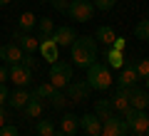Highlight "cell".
<instances>
[{"label": "cell", "instance_id": "cb8c5ba5", "mask_svg": "<svg viewBox=\"0 0 149 136\" xmlns=\"http://www.w3.org/2000/svg\"><path fill=\"white\" fill-rule=\"evenodd\" d=\"M37 30H40V37H37V40L50 37V35L55 32V22H52V17H40V20H37Z\"/></svg>", "mask_w": 149, "mask_h": 136}, {"label": "cell", "instance_id": "7c38bea8", "mask_svg": "<svg viewBox=\"0 0 149 136\" xmlns=\"http://www.w3.org/2000/svg\"><path fill=\"white\" fill-rule=\"evenodd\" d=\"M50 37H52V42L57 45V47H70V45L74 42V37H77V32H74V27L62 25V27H55V32Z\"/></svg>", "mask_w": 149, "mask_h": 136}, {"label": "cell", "instance_id": "9c48e42d", "mask_svg": "<svg viewBox=\"0 0 149 136\" xmlns=\"http://www.w3.org/2000/svg\"><path fill=\"white\" fill-rule=\"evenodd\" d=\"M137 82H139V74L134 69V62H124V67H119V74H117V87L127 89V87H134Z\"/></svg>", "mask_w": 149, "mask_h": 136}, {"label": "cell", "instance_id": "ffe728a7", "mask_svg": "<svg viewBox=\"0 0 149 136\" xmlns=\"http://www.w3.org/2000/svg\"><path fill=\"white\" fill-rule=\"evenodd\" d=\"M104 59H107V67H124V52H119V50H112V47H104Z\"/></svg>", "mask_w": 149, "mask_h": 136}, {"label": "cell", "instance_id": "2e32d148", "mask_svg": "<svg viewBox=\"0 0 149 136\" xmlns=\"http://www.w3.org/2000/svg\"><path fill=\"white\" fill-rule=\"evenodd\" d=\"M22 111H25L27 119H40V116H42V111H45V104H42V99L32 92V97L27 99V104L22 106Z\"/></svg>", "mask_w": 149, "mask_h": 136}, {"label": "cell", "instance_id": "d4e9b609", "mask_svg": "<svg viewBox=\"0 0 149 136\" xmlns=\"http://www.w3.org/2000/svg\"><path fill=\"white\" fill-rule=\"evenodd\" d=\"M32 92H35V94L40 97V99H52V97H55V92H57V87H52L50 82H42V84H37V87L32 89Z\"/></svg>", "mask_w": 149, "mask_h": 136}, {"label": "cell", "instance_id": "52a82bcc", "mask_svg": "<svg viewBox=\"0 0 149 136\" xmlns=\"http://www.w3.org/2000/svg\"><path fill=\"white\" fill-rule=\"evenodd\" d=\"M92 87L87 84V79H82V82H70L67 87H65V97H67V101H72V104H77V101H85L87 97H90Z\"/></svg>", "mask_w": 149, "mask_h": 136}, {"label": "cell", "instance_id": "83f0119b", "mask_svg": "<svg viewBox=\"0 0 149 136\" xmlns=\"http://www.w3.org/2000/svg\"><path fill=\"white\" fill-rule=\"evenodd\" d=\"M134 69H137L139 79H149V57L137 59V62H134Z\"/></svg>", "mask_w": 149, "mask_h": 136}, {"label": "cell", "instance_id": "1f68e13d", "mask_svg": "<svg viewBox=\"0 0 149 136\" xmlns=\"http://www.w3.org/2000/svg\"><path fill=\"white\" fill-rule=\"evenodd\" d=\"M50 5H52L57 12H67V8H70V0H50Z\"/></svg>", "mask_w": 149, "mask_h": 136}, {"label": "cell", "instance_id": "836d02e7", "mask_svg": "<svg viewBox=\"0 0 149 136\" xmlns=\"http://www.w3.org/2000/svg\"><path fill=\"white\" fill-rule=\"evenodd\" d=\"M8 97H10V89H8L5 84H0V106H5Z\"/></svg>", "mask_w": 149, "mask_h": 136}, {"label": "cell", "instance_id": "d6986e66", "mask_svg": "<svg viewBox=\"0 0 149 136\" xmlns=\"http://www.w3.org/2000/svg\"><path fill=\"white\" fill-rule=\"evenodd\" d=\"M112 106H114V111H119V114H124V111L129 109V87L127 89H117V94L112 97Z\"/></svg>", "mask_w": 149, "mask_h": 136}, {"label": "cell", "instance_id": "3957f363", "mask_svg": "<svg viewBox=\"0 0 149 136\" xmlns=\"http://www.w3.org/2000/svg\"><path fill=\"white\" fill-rule=\"evenodd\" d=\"M47 82L57 89H65L70 82H72V64L70 62H52L50 64V74H47Z\"/></svg>", "mask_w": 149, "mask_h": 136}, {"label": "cell", "instance_id": "e575fe53", "mask_svg": "<svg viewBox=\"0 0 149 136\" xmlns=\"http://www.w3.org/2000/svg\"><path fill=\"white\" fill-rule=\"evenodd\" d=\"M22 64H25V67H30V69L37 67V62H35V57H32V55H22Z\"/></svg>", "mask_w": 149, "mask_h": 136}, {"label": "cell", "instance_id": "74e56055", "mask_svg": "<svg viewBox=\"0 0 149 136\" xmlns=\"http://www.w3.org/2000/svg\"><path fill=\"white\" fill-rule=\"evenodd\" d=\"M8 3H13V0H0V8H3V5H8Z\"/></svg>", "mask_w": 149, "mask_h": 136}, {"label": "cell", "instance_id": "7402d4cb", "mask_svg": "<svg viewBox=\"0 0 149 136\" xmlns=\"http://www.w3.org/2000/svg\"><path fill=\"white\" fill-rule=\"evenodd\" d=\"M95 114H97V119H109L112 114H114V106H112V101L109 99H97L95 101Z\"/></svg>", "mask_w": 149, "mask_h": 136}, {"label": "cell", "instance_id": "5b68a950", "mask_svg": "<svg viewBox=\"0 0 149 136\" xmlns=\"http://www.w3.org/2000/svg\"><path fill=\"white\" fill-rule=\"evenodd\" d=\"M122 119H124V124H127V129L129 131H137V134H144L147 126H149V114H147V111H139V109H132V106L124 111Z\"/></svg>", "mask_w": 149, "mask_h": 136}, {"label": "cell", "instance_id": "7a4b0ae2", "mask_svg": "<svg viewBox=\"0 0 149 136\" xmlns=\"http://www.w3.org/2000/svg\"><path fill=\"white\" fill-rule=\"evenodd\" d=\"M87 84H90L95 92H107V89L114 84V77H112L109 67L102 62H92L87 67Z\"/></svg>", "mask_w": 149, "mask_h": 136}, {"label": "cell", "instance_id": "ab89813d", "mask_svg": "<svg viewBox=\"0 0 149 136\" xmlns=\"http://www.w3.org/2000/svg\"><path fill=\"white\" fill-rule=\"evenodd\" d=\"M144 136H149V126H147V131H144Z\"/></svg>", "mask_w": 149, "mask_h": 136}, {"label": "cell", "instance_id": "60d3db41", "mask_svg": "<svg viewBox=\"0 0 149 136\" xmlns=\"http://www.w3.org/2000/svg\"><path fill=\"white\" fill-rule=\"evenodd\" d=\"M40 3H50V0H40Z\"/></svg>", "mask_w": 149, "mask_h": 136}, {"label": "cell", "instance_id": "30bf717a", "mask_svg": "<svg viewBox=\"0 0 149 136\" xmlns=\"http://www.w3.org/2000/svg\"><path fill=\"white\" fill-rule=\"evenodd\" d=\"M13 40H15V45H17L25 55L37 52V47H40V40L32 37V35H27V32H22V30H15V32H13Z\"/></svg>", "mask_w": 149, "mask_h": 136}, {"label": "cell", "instance_id": "9a60e30c", "mask_svg": "<svg viewBox=\"0 0 149 136\" xmlns=\"http://www.w3.org/2000/svg\"><path fill=\"white\" fill-rule=\"evenodd\" d=\"M80 129H85L87 136H100L102 134V119H97V114H82Z\"/></svg>", "mask_w": 149, "mask_h": 136}, {"label": "cell", "instance_id": "4fadbf2b", "mask_svg": "<svg viewBox=\"0 0 149 136\" xmlns=\"http://www.w3.org/2000/svg\"><path fill=\"white\" fill-rule=\"evenodd\" d=\"M37 52L42 55V59H45V62H50V64L60 59V47L52 42V37H42V40H40V47H37Z\"/></svg>", "mask_w": 149, "mask_h": 136}, {"label": "cell", "instance_id": "4316f807", "mask_svg": "<svg viewBox=\"0 0 149 136\" xmlns=\"http://www.w3.org/2000/svg\"><path fill=\"white\" fill-rule=\"evenodd\" d=\"M35 131H37V136H52L55 134V124L50 119H37Z\"/></svg>", "mask_w": 149, "mask_h": 136}, {"label": "cell", "instance_id": "f6af8a7d", "mask_svg": "<svg viewBox=\"0 0 149 136\" xmlns=\"http://www.w3.org/2000/svg\"><path fill=\"white\" fill-rule=\"evenodd\" d=\"M65 136H67V134H65Z\"/></svg>", "mask_w": 149, "mask_h": 136}, {"label": "cell", "instance_id": "603a6c76", "mask_svg": "<svg viewBox=\"0 0 149 136\" xmlns=\"http://www.w3.org/2000/svg\"><path fill=\"white\" fill-rule=\"evenodd\" d=\"M35 25H37V17L32 15V12H22V15L17 17V30H22V32H30Z\"/></svg>", "mask_w": 149, "mask_h": 136}, {"label": "cell", "instance_id": "6da1fadb", "mask_svg": "<svg viewBox=\"0 0 149 136\" xmlns=\"http://www.w3.org/2000/svg\"><path fill=\"white\" fill-rule=\"evenodd\" d=\"M70 57H72V67L87 69L92 62H97V40L90 35H77L70 45Z\"/></svg>", "mask_w": 149, "mask_h": 136}, {"label": "cell", "instance_id": "ee69618b", "mask_svg": "<svg viewBox=\"0 0 149 136\" xmlns=\"http://www.w3.org/2000/svg\"><path fill=\"white\" fill-rule=\"evenodd\" d=\"M13 3H15V0H13Z\"/></svg>", "mask_w": 149, "mask_h": 136}, {"label": "cell", "instance_id": "8fae6325", "mask_svg": "<svg viewBox=\"0 0 149 136\" xmlns=\"http://www.w3.org/2000/svg\"><path fill=\"white\" fill-rule=\"evenodd\" d=\"M129 106L132 109H139V111H147V106H149V92L147 89H142V87H129Z\"/></svg>", "mask_w": 149, "mask_h": 136}, {"label": "cell", "instance_id": "f35d334b", "mask_svg": "<svg viewBox=\"0 0 149 136\" xmlns=\"http://www.w3.org/2000/svg\"><path fill=\"white\" fill-rule=\"evenodd\" d=\"M129 136H144V134H137V131H132V134H129Z\"/></svg>", "mask_w": 149, "mask_h": 136}, {"label": "cell", "instance_id": "f1b7e54d", "mask_svg": "<svg viewBox=\"0 0 149 136\" xmlns=\"http://www.w3.org/2000/svg\"><path fill=\"white\" fill-rule=\"evenodd\" d=\"M50 104H52L55 109H65V104H67V97H65V89H57V92H55V97L50 99Z\"/></svg>", "mask_w": 149, "mask_h": 136}, {"label": "cell", "instance_id": "8992f818", "mask_svg": "<svg viewBox=\"0 0 149 136\" xmlns=\"http://www.w3.org/2000/svg\"><path fill=\"white\" fill-rule=\"evenodd\" d=\"M8 79H10L15 87H30V82H32V69L25 67L22 62L10 64V67H8Z\"/></svg>", "mask_w": 149, "mask_h": 136}, {"label": "cell", "instance_id": "f546056e", "mask_svg": "<svg viewBox=\"0 0 149 136\" xmlns=\"http://www.w3.org/2000/svg\"><path fill=\"white\" fill-rule=\"evenodd\" d=\"M92 5H95V10L107 12V10H112V8L117 5V0H92Z\"/></svg>", "mask_w": 149, "mask_h": 136}, {"label": "cell", "instance_id": "8d00e7d4", "mask_svg": "<svg viewBox=\"0 0 149 136\" xmlns=\"http://www.w3.org/2000/svg\"><path fill=\"white\" fill-rule=\"evenodd\" d=\"M5 119H8L5 116V106H0V126H5Z\"/></svg>", "mask_w": 149, "mask_h": 136}, {"label": "cell", "instance_id": "ac0fdd59", "mask_svg": "<svg viewBox=\"0 0 149 136\" xmlns=\"http://www.w3.org/2000/svg\"><path fill=\"white\" fill-rule=\"evenodd\" d=\"M77 129H80V116H74V114H65L62 119H60V131L67 136H77Z\"/></svg>", "mask_w": 149, "mask_h": 136}, {"label": "cell", "instance_id": "ba28073f", "mask_svg": "<svg viewBox=\"0 0 149 136\" xmlns=\"http://www.w3.org/2000/svg\"><path fill=\"white\" fill-rule=\"evenodd\" d=\"M100 136H129V129H127V124H124L122 116L112 114L109 119L102 121V134Z\"/></svg>", "mask_w": 149, "mask_h": 136}, {"label": "cell", "instance_id": "4dcf8cb0", "mask_svg": "<svg viewBox=\"0 0 149 136\" xmlns=\"http://www.w3.org/2000/svg\"><path fill=\"white\" fill-rule=\"evenodd\" d=\"M112 50H119V52H124V50H127V40H124V37H114V40H112V45H109Z\"/></svg>", "mask_w": 149, "mask_h": 136}, {"label": "cell", "instance_id": "44dd1931", "mask_svg": "<svg viewBox=\"0 0 149 136\" xmlns=\"http://www.w3.org/2000/svg\"><path fill=\"white\" fill-rule=\"evenodd\" d=\"M114 37H117V32L112 30L109 25H100V27H97V32H95V40H97V42H102L104 47H109Z\"/></svg>", "mask_w": 149, "mask_h": 136}, {"label": "cell", "instance_id": "d590c367", "mask_svg": "<svg viewBox=\"0 0 149 136\" xmlns=\"http://www.w3.org/2000/svg\"><path fill=\"white\" fill-rule=\"evenodd\" d=\"M8 82V64H0V84Z\"/></svg>", "mask_w": 149, "mask_h": 136}, {"label": "cell", "instance_id": "d6a6232c", "mask_svg": "<svg viewBox=\"0 0 149 136\" xmlns=\"http://www.w3.org/2000/svg\"><path fill=\"white\" fill-rule=\"evenodd\" d=\"M0 136H17V126H13V124L0 126Z\"/></svg>", "mask_w": 149, "mask_h": 136}, {"label": "cell", "instance_id": "e0dca14e", "mask_svg": "<svg viewBox=\"0 0 149 136\" xmlns=\"http://www.w3.org/2000/svg\"><path fill=\"white\" fill-rule=\"evenodd\" d=\"M32 97V92L27 87H17L15 92H10V97H8V104L13 106V109H22V106L27 104V99Z\"/></svg>", "mask_w": 149, "mask_h": 136}, {"label": "cell", "instance_id": "b9f144b4", "mask_svg": "<svg viewBox=\"0 0 149 136\" xmlns=\"http://www.w3.org/2000/svg\"><path fill=\"white\" fill-rule=\"evenodd\" d=\"M147 89H149V79H147Z\"/></svg>", "mask_w": 149, "mask_h": 136}, {"label": "cell", "instance_id": "484cf974", "mask_svg": "<svg viewBox=\"0 0 149 136\" xmlns=\"http://www.w3.org/2000/svg\"><path fill=\"white\" fill-rule=\"evenodd\" d=\"M134 37L142 42H149V17L147 20H139L137 25H134Z\"/></svg>", "mask_w": 149, "mask_h": 136}, {"label": "cell", "instance_id": "277c9868", "mask_svg": "<svg viewBox=\"0 0 149 136\" xmlns=\"http://www.w3.org/2000/svg\"><path fill=\"white\" fill-rule=\"evenodd\" d=\"M67 15L74 22H90L95 15V5H92V0H70Z\"/></svg>", "mask_w": 149, "mask_h": 136}, {"label": "cell", "instance_id": "7bdbcfd3", "mask_svg": "<svg viewBox=\"0 0 149 136\" xmlns=\"http://www.w3.org/2000/svg\"><path fill=\"white\" fill-rule=\"evenodd\" d=\"M147 17H149V10H147Z\"/></svg>", "mask_w": 149, "mask_h": 136}, {"label": "cell", "instance_id": "5bb4252c", "mask_svg": "<svg viewBox=\"0 0 149 136\" xmlns=\"http://www.w3.org/2000/svg\"><path fill=\"white\" fill-rule=\"evenodd\" d=\"M22 50L17 47L15 42H10V45H3V47H0V59H3V62L8 64V67H10V64H17V62H22Z\"/></svg>", "mask_w": 149, "mask_h": 136}]
</instances>
